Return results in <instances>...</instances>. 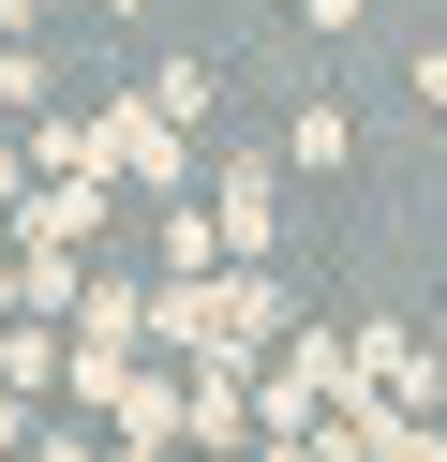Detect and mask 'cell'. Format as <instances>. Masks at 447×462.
Masks as SVG:
<instances>
[{
    "label": "cell",
    "mask_w": 447,
    "mask_h": 462,
    "mask_svg": "<svg viewBox=\"0 0 447 462\" xmlns=\"http://www.w3.org/2000/svg\"><path fill=\"white\" fill-rule=\"evenodd\" d=\"M313 15H343V0H313Z\"/></svg>",
    "instance_id": "1"
}]
</instances>
